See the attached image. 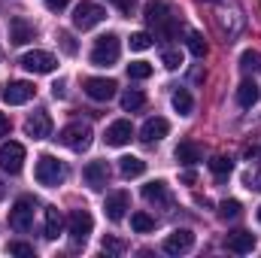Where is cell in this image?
I'll use <instances>...</instances> for the list:
<instances>
[{
  "mask_svg": "<svg viewBox=\"0 0 261 258\" xmlns=\"http://www.w3.org/2000/svg\"><path fill=\"white\" fill-rule=\"evenodd\" d=\"M34 176H37L40 186L55 189V186H61L67 179V167H64V161H58L55 155H43V158L37 161V167H34Z\"/></svg>",
  "mask_w": 261,
  "mask_h": 258,
  "instance_id": "3",
  "label": "cell"
},
{
  "mask_svg": "<svg viewBox=\"0 0 261 258\" xmlns=\"http://www.w3.org/2000/svg\"><path fill=\"white\" fill-rule=\"evenodd\" d=\"M91 140H94V134H91V125H85V122H70L58 131V143L67 146L70 152H85L91 146Z\"/></svg>",
  "mask_w": 261,
  "mask_h": 258,
  "instance_id": "2",
  "label": "cell"
},
{
  "mask_svg": "<svg viewBox=\"0 0 261 258\" xmlns=\"http://www.w3.org/2000/svg\"><path fill=\"white\" fill-rule=\"evenodd\" d=\"M167 255H186V252H192L195 249V231H189V228H176L167 240H164V246H161Z\"/></svg>",
  "mask_w": 261,
  "mask_h": 258,
  "instance_id": "11",
  "label": "cell"
},
{
  "mask_svg": "<svg viewBox=\"0 0 261 258\" xmlns=\"http://www.w3.org/2000/svg\"><path fill=\"white\" fill-rule=\"evenodd\" d=\"M82 176H85V183H88V189H94V192H100L107 183H110V167H107V161H91V164H85V170H82Z\"/></svg>",
  "mask_w": 261,
  "mask_h": 258,
  "instance_id": "17",
  "label": "cell"
},
{
  "mask_svg": "<svg viewBox=\"0 0 261 258\" xmlns=\"http://www.w3.org/2000/svg\"><path fill=\"white\" fill-rule=\"evenodd\" d=\"M103 252L122 255V252H125V243H122V240H116V237H103Z\"/></svg>",
  "mask_w": 261,
  "mask_h": 258,
  "instance_id": "36",
  "label": "cell"
},
{
  "mask_svg": "<svg viewBox=\"0 0 261 258\" xmlns=\"http://www.w3.org/2000/svg\"><path fill=\"white\" fill-rule=\"evenodd\" d=\"M128 76L130 79H149V76H152V64H146V61H130Z\"/></svg>",
  "mask_w": 261,
  "mask_h": 258,
  "instance_id": "32",
  "label": "cell"
},
{
  "mask_svg": "<svg viewBox=\"0 0 261 258\" xmlns=\"http://www.w3.org/2000/svg\"><path fill=\"white\" fill-rule=\"evenodd\" d=\"M128 210H130V194L128 192H122V189H119V192L107 194L103 213H107V219H110V222H122Z\"/></svg>",
  "mask_w": 261,
  "mask_h": 258,
  "instance_id": "15",
  "label": "cell"
},
{
  "mask_svg": "<svg viewBox=\"0 0 261 258\" xmlns=\"http://www.w3.org/2000/svg\"><path fill=\"white\" fill-rule=\"evenodd\" d=\"M110 3H116L122 12H130V6H134V0H110Z\"/></svg>",
  "mask_w": 261,
  "mask_h": 258,
  "instance_id": "41",
  "label": "cell"
},
{
  "mask_svg": "<svg viewBox=\"0 0 261 258\" xmlns=\"http://www.w3.org/2000/svg\"><path fill=\"white\" fill-rule=\"evenodd\" d=\"M228 249L237 252V255H249V252L255 249V234H249V231H234V234H228Z\"/></svg>",
  "mask_w": 261,
  "mask_h": 258,
  "instance_id": "19",
  "label": "cell"
},
{
  "mask_svg": "<svg viewBox=\"0 0 261 258\" xmlns=\"http://www.w3.org/2000/svg\"><path fill=\"white\" fill-rule=\"evenodd\" d=\"M143 104H146V94H143L140 88H128V91L122 94V110H125V113H137V110H143Z\"/></svg>",
  "mask_w": 261,
  "mask_h": 258,
  "instance_id": "26",
  "label": "cell"
},
{
  "mask_svg": "<svg viewBox=\"0 0 261 258\" xmlns=\"http://www.w3.org/2000/svg\"><path fill=\"white\" fill-rule=\"evenodd\" d=\"M103 18H107V9H103L100 3L79 0V3L73 6V28H76V31H91V28H97Z\"/></svg>",
  "mask_w": 261,
  "mask_h": 258,
  "instance_id": "5",
  "label": "cell"
},
{
  "mask_svg": "<svg viewBox=\"0 0 261 258\" xmlns=\"http://www.w3.org/2000/svg\"><path fill=\"white\" fill-rule=\"evenodd\" d=\"M176 161L186 164V167H195L197 161H200V149H197L195 143H189V140L179 143V146H176Z\"/></svg>",
  "mask_w": 261,
  "mask_h": 258,
  "instance_id": "24",
  "label": "cell"
},
{
  "mask_svg": "<svg viewBox=\"0 0 261 258\" xmlns=\"http://www.w3.org/2000/svg\"><path fill=\"white\" fill-rule=\"evenodd\" d=\"M240 210H243L240 200H222V203H219V216H222V219H237Z\"/></svg>",
  "mask_w": 261,
  "mask_h": 258,
  "instance_id": "33",
  "label": "cell"
},
{
  "mask_svg": "<svg viewBox=\"0 0 261 258\" xmlns=\"http://www.w3.org/2000/svg\"><path fill=\"white\" fill-rule=\"evenodd\" d=\"M161 61H164V67H167V70H179V64H182L179 52H170V49H167V52L161 55Z\"/></svg>",
  "mask_w": 261,
  "mask_h": 258,
  "instance_id": "37",
  "label": "cell"
},
{
  "mask_svg": "<svg viewBox=\"0 0 261 258\" xmlns=\"http://www.w3.org/2000/svg\"><path fill=\"white\" fill-rule=\"evenodd\" d=\"M119 55H122L119 37L116 34H103V37H97V43L91 49V64L94 67H113L119 61Z\"/></svg>",
  "mask_w": 261,
  "mask_h": 258,
  "instance_id": "6",
  "label": "cell"
},
{
  "mask_svg": "<svg viewBox=\"0 0 261 258\" xmlns=\"http://www.w3.org/2000/svg\"><path fill=\"white\" fill-rule=\"evenodd\" d=\"M18 64L24 67L28 73H55V70H58V58H55L52 52L34 49V52H24Z\"/></svg>",
  "mask_w": 261,
  "mask_h": 258,
  "instance_id": "9",
  "label": "cell"
},
{
  "mask_svg": "<svg viewBox=\"0 0 261 258\" xmlns=\"http://www.w3.org/2000/svg\"><path fill=\"white\" fill-rule=\"evenodd\" d=\"M130 228H134L137 234H149V231L155 228V219H152L149 213H130Z\"/></svg>",
  "mask_w": 261,
  "mask_h": 258,
  "instance_id": "29",
  "label": "cell"
},
{
  "mask_svg": "<svg viewBox=\"0 0 261 258\" xmlns=\"http://www.w3.org/2000/svg\"><path fill=\"white\" fill-rule=\"evenodd\" d=\"M43 231H46L49 240H55V237L64 231V216L58 213V207H46V228H43Z\"/></svg>",
  "mask_w": 261,
  "mask_h": 258,
  "instance_id": "22",
  "label": "cell"
},
{
  "mask_svg": "<svg viewBox=\"0 0 261 258\" xmlns=\"http://www.w3.org/2000/svg\"><path fill=\"white\" fill-rule=\"evenodd\" d=\"M258 222H261V207H258Z\"/></svg>",
  "mask_w": 261,
  "mask_h": 258,
  "instance_id": "45",
  "label": "cell"
},
{
  "mask_svg": "<svg viewBox=\"0 0 261 258\" xmlns=\"http://www.w3.org/2000/svg\"><path fill=\"white\" fill-rule=\"evenodd\" d=\"M34 94H37V88H34L31 82H24V79L6 82V85H3V91H0L3 104H9V107H21V104H28Z\"/></svg>",
  "mask_w": 261,
  "mask_h": 258,
  "instance_id": "10",
  "label": "cell"
},
{
  "mask_svg": "<svg viewBox=\"0 0 261 258\" xmlns=\"http://www.w3.org/2000/svg\"><path fill=\"white\" fill-rule=\"evenodd\" d=\"M143 18H146L149 28H155V34H158L161 40H170V37L176 34V18L170 15V6H167L164 0H152V3H146Z\"/></svg>",
  "mask_w": 261,
  "mask_h": 258,
  "instance_id": "1",
  "label": "cell"
},
{
  "mask_svg": "<svg viewBox=\"0 0 261 258\" xmlns=\"http://www.w3.org/2000/svg\"><path fill=\"white\" fill-rule=\"evenodd\" d=\"M9 252H12V255H34V246H28V243H18V240H15V243H9Z\"/></svg>",
  "mask_w": 261,
  "mask_h": 258,
  "instance_id": "38",
  "label": "cell"
},
{
  "mask_svg": "<svg viewBox=\"0 0 261 258\" xmlns=\"http://www.w3.org/2000/svg\"><path fill=\"white\" fill-rule=\"evenodd\" d=\"M34 210H37V197L21 194V197L12 203V210H9V228L18 231V234H28L31 225H34Z\"/></svg>",
  "mask_w": 261,
  "mask_h": 258,
  "instance_id": "4",
  "label": "cell"
},
{
  "mask_svg": "<svg viewBox=\"0 0 261 258\" xmlns=\"http://www.w3.org/2000/svg\"><path fill=\"white\" fill-rule=\"evenodd\" d=\"M143 197L149 200V203H155V207H167L173 197H170V189L161 183V179H155V183H149V186H143Z\"/></svg>",
  "mask_w": 261,
  "mask_h": 258,
  "instance_id": "20",
  "label": "cell"
},
{
  "mask_svg": "<svg viewBox=\"0 0 261 258\" xmlns=\"http://www.w3.org/2000/svg\"><path fill=\"white\" fill-rule=\"evenodd\" d=\"M130 137H134V125H130L128 119H119V122H113L110 128H107V146H125L130 143Z\"/></svg>",
  "mask_w": 261,
  "mask_h": 258,
  "instance_id": "18",
  "label": "cell"
},
{
  "mask_svg": "<svg viewBox=\"0 0 261 258\" xmlns=\"http://www.w3.org/2000/svg\"><path fill=\"white\" fill-rule=\"evenodd\" d=\"M206 3H222V0H206Z\"/></svg>",
  "mask_w": 261,
  "mask_h": 258,
  "instance_id": "44",
  "label": "cell"
},
{
  "mask_svg": "<svg viewBox=\"0 0 261 258\" xmlns=\"http://www.w3.org/2000/svg\"><path fill=\"white\" fill-rule=\"evenodd\" d=\"M186 46H189V52H192L195 58H206V40H203V34L189 31V34H186Z\"/></svg>",
  "mask_w": 261,
  "mask_h": 258,
  "instance_id": "27",
  "label": "cell"
},
{
  "mask_svg": "<svg viewBox=\"0 0 261 258\" xmlns=\"http://www.w3.org/2000/svg\"><path fill=\"white\" fill-rule=\"evenodd\" d=\"M24 134H28L31 140H46V137L52 134V119H49V113H46V110L31 113V116L24 119Z\"/></svg>",
  "mask_w": 261,
  "mask_h": 258,
  "instance_id": "14",
  "label": "cell"
},
{
  "mask_svg": "<svg viewBox=\"0 0 261 258\" xmlns=\"http://www.w3.org/2000/svg\"><path fill=\"white\" fill-rule=\"evenodd\" d=\"M9 128H12V125H9V116H6V113H0V137H6Z\"/></svg>",
  "mask_w": 261,
  "mask_h": 258,
  "instance_id": "40",
  "label": "cell"
},
{
  "mask_svg": "<svg viewBox=\"0 0 261 258\" xmlns=\"http://www.w3.org/2000/svg\"><path fill=\"white\" fill-rule=\"evenodd\" d=\"M58 43H61V49H64L67 55H76L79 52V46H76V40L67 34V31H58Z\"/></svg>",
  "mask_w": 261,
  "mask_h": 258,
  "instance_id": "34",
  "label": "cell"
},
{
  "mask_svg": "<svg viewBox=\"0 0 261 258\" xmlns=\"http://www.w3.org/2000/svg\"><path fill=\"white\" fill-rule=\"evenodd\" d=\"M170 134V122L167 119H161V116H155V119H146V125L140 128V140L143 143H158V140H164Z\"/></svg>",
  "mask_w": 261,
  "mask_h": 258,
  "instance_id": "16",
  "label": "cell"
},
{
  "mask_svg": "<svg viewBox=\"0 0 261 258\" xmlns=\"http://www.w3.org/2000/svg\"><path fill=\"white\" fill-rule=\"evenodd\" d=\"M195 179H197V173H195V170H186V173H182V183H186V186H192Z\"/></svg>",
  "mask_w": 261,
  "mask_h": 258,
  "instance_id": "43",
  "label": "cell"
},
{
  "mask_svg": "<svg viewBox=\"0 0 261 258\" xmlns=\"http://www.w3.org/2000/svg\"><path fill=\"white\" fill-rule=\"evenodd\" d=\"M240 67L246 70V73H252V70H261V55L255 49H246L243 55H240Z\"/></svg>",
  "mask_w": 261,
  "mask_h": 258,
  "instance_id": "31",
  "label": "cell"
},
{
  "mask_svg": "<svg viewBox=\"0 0 261 258\" xmlns=\"http://www.w3.org/2000/svg\"><path fill=\"white\" fill-rule=\"evenodd\" d=\"M130 49H134V52H146V49H152V43H155V40H152V34H146V31H137V34H130Z\"/></svg>",
  "mask_w": 261,
  "mask_h": 258,
  "instance_id": "30",
  "label": "cell"
},
{
  "mask_svg": "<svg viewBox=\"0 0 261 258\" xmlns=\"http://www.w3.org/2000/svg\"><path fill=\"white\" fill-rule=\"evenodd\" d=\"M34 37H37V28L24 15H12L9 18V43L12 46H28Z\"/></svg>",
  "mask_w": 261,
  "mask_h": 258,
  "instance_id": "12",
  "label": "cell"
},
{
  "mask_svg": "<svg viewBox=\"0 0 261 258\" xmlns=\"http://www.w3.org/2000/svg\"><path fill=\"white\" fill-rule=\"evenodd\" d=\"M210 170H213L219 179H225V176L234 170V161H231L228 155H213V158H210Z\"/></svg>",
  "mask_w": 261,
  "mask_h": 258,
  "instance_id": "28",
  "label": "cell"
},
{
  "mask_svg": "<svg viewBox=\"0 0 261 258\" xmlns=\"http://www.w3.org/2000/svg\"><path fill=\"white\" fill-rule=\"evenodd\" d=\"M258 94L261 91L252 79H243V82L237 85V104H240V107H252V104L258 100Z\"/></svg>",
  "mask_w": 261,
  "mask_h": 258,
  "instance_id": "23",
  "label": "cell"
},
{
  "mask_svg": "<svg viewBox=\"0 0 261 258\" xmlns=\"http://www.w3.org/2000/svg\"><path fill=\"white\" fill-rule=\"evenodd\" d=\"M43 3H46V6H49L52 12H61V9H64V6L70 3V0H43Z\"/></svg>",
  "mask_w": 261,
  "mask_h": 258,
  "instance_id": "39",
  "label": "cell"
},
{
  "mask_svg": "<svg viewBox=\"0 0 261 258\" xmlns=\"http://www.w3.org/2000/svg\"><path fill=\"white\" fill-rule=\"evenodd\" d=\"M21 167H24V146L15 143V140L3 143L0 146V170L15 176V173H21Z\"/></svg>",
  "mask_w": 261,
  "mask_h": 258,
  "instance_id": "8",
  "label": "cell"
},
{
  "mask_svg": "<svg viewBox=\"0 0 261 258\" xmlns=\"http://www.w3.org/2000/svg\"><path fill=\"white\" fill-rule=\"evenodd\" d=\"M82 88H85V94L91 100H110V97H116V88L119 85L113 79H103V76H88L82 82Z\"/></svg>",
  "mask_w": 261,
  "mask_h": 258,
  "instance_id": "13",
  "label": "cell"
},
{
  "mask_svg": "<svg viewBox=\"0 0 261 258\" xmlns=\"http://www.w3.org/2000/svg\"><path fill=\"white\" fill-rule=\"evenodd\" d=\"M255 164H258V167L246 173V189H255V192H261V161H255Z\"/></svg>",
  "mask_w": 261,
  "mask_h": 258,
  "instance_id": "35",
  "label": "cell"
},
{
  "mask_svg": "<svg viewBox=\"0 0 261 258\" xmlns=\"http://www.w3.org/2000/svg\"><path fill=\"white\" fill-rule=\"evenodd\" d=\"M52 94H55V97H64L67 91H64V82H55V85H52Z\"/></svg>",
  "mask_w": 261,
  "mask_h": 258,
  "instance_id": "42",
  "label": "cell"
},
{
  "mask_svg": "<svg viewBox=\"0 0 261 258\" xmlns=\"http://www.w3.org/2000/svg\"><path fill=\"white\" fill-rule=\"evenodd\" d=\"M119 173L125 179H137V176L146 173V161L137 158V155H125V158H119Z\"/></svg>",
  "mask_w": 261,
  "mask_h": 258,
  "instance_id": "21",
  "label": "cell"
},
{
  "mask_svg": "<svg viewBox=\"0 0 261 258\" xmlns=\"http://www.w3.org/2000/svg\"><path fill=\"white\" fill-rule=\"evenodd\" d=\"M91 231H94V219H91L88 210H73V213L67 216V234H70L73 246H82Z\"/></svg>",
  "mask_w": 261,
  "mask_h": 258,
  "instance_id": "7",
  "label": "cell"
},
{
  "mask_svg": "<svg viewBox=\"0 0 261 258\" xmlns=\"http://www.w3.org/2000/svg\"><path fill=\"white\" fill-rule=\"evenodd\" d=\"M173 110H176L179 116H192L195 100H192V91H189V88H176V91H173Z\"/></svg>",
  "mask_w": 261,
  "mask_h": 258,
  "instance_id": "25",
  "label": "cell"
},
{
  "mask_svg": "<svg viewBox=\"0 0 261 258\" xmlns=\"http://www.w3.org/2000/svg\"><path fill=\"white\" fill-rule=\"evenodd\" d=\"M0 197H3V186H0Z\"/></svg>",
  "mask_w": 261,
  "mask_h": 258,
  "instance_id": "46",
  "label": "cell"
}]
</instances>
